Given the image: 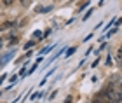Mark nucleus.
I'll list each match as a JSON object with an SVG mask.
<instances>
[{
    "mask_svg": "<svg viewBox=\"0 0 122 103\" xmlns=\"http://www.w3.org/2000/svg\"><path fill=\"white\" fill-rule=\"evenodd\" d=\"M98 63H99V59H96V61H94V63L91 65V68H96V67H98Z\"/></svg>",
    "mask_w": 122,
    "mask_h": 103,
    "instance_id": "obj_11",
    "label": "nucleus"
},
{
    "mask_svg": "<svg viewBox=\"0 0 122 103\" xmlns=\"http://www.w3.org/2000/svg\"><path fill=\"white\" fill-rule=\"evenodd\" d=\"M52 49V47H44V49L40 51V54H42V56H44V54H46V52H49V51H51Z\"/></svg>",
    "mask_w": 122,
    "mask_h": 103,
    "instance_id": "obj_7",
    "label": "nucleus"
},
{
    "mask_svg": "<svg viewBox=\"0 0 122 103\" xmlns=\"http://www.w3.org/2000/svg\"><path fill=\"white\" fill-rule=\"evenodd\" d=\"M91 14H92V9H91V10H89V12H86V16H84V21H86V19H87V18H89V16H91Z\"/></svg>",
    "mask_w": 122,
    "mask_h": 103,
    "instance_id": "obj_10",
    "label": "nucleus"
},
{
    "mask_svg": "<svg viewBox=\"0 0 122 103\" xmlns=\"http://www.w3.org/2000/svg\"><path fill=\"white\" fill-rule=\"evenodd\" d=\"M16 80H18V77H16V75H14V77H10V86H9V88H12V86L16 84Z\"/></svg>",
    "mask_w": 122,
    "mask_h": 103,
    "instance_id": "obj_6",
    "label": "nucleus"
},
{
    "mask_svg": "<svg viewBox=\"0 0 122 103\" xmlns=\"http://www.w3.org/2000/svg\"><path fill=\"white\" fill-rule=\"evenodd\" d=\"M40 96H42V93H35V94H33V96H31L30 100H38V98H40Z\"/></svg>",
    "mask_w": 122,
    "mask_h": 103,
    "instance_id": "obj_8",
    "label": "nucleus"
},
{
    "mask_svg": "<svg viewBox=\"0 0 122 103\" xmlns=\"http://www.w3.org/2000/svg\"><path fill=\"white\" fill-rule=\"evenodd\" d=\"M9 42H10V46H12V44H16V42H18V39H16V37H10Z\"/></svg>",
    "mask_w": 122,
    "mask_h": 103,
    "instance_id": "obj_9",
    "label": "nucleus"
},
{
    "mask_svg": "<svg viewBox=\"0 0 122 103\" xmlns=\"http://www.w3.org/2000/svg\"><path fill=\"white\" fill-rule=\"evenodd\" d=\"M12 58H14V51H10L9 54H5V56H4L2 59H0V67H4L5 63H9V61H10Z\"/></svg>",
    "mask_w": 122,
    "mask_h": 103,
    "instance_id": "obj_1",
    "label": "nucleus"
},
{
    "mask_svg": "<svg viewBox=\"0 0 122 103\" xmlns=\"http://www.w3.org/2000/svg\"><path fill=\"white\" fill-rule=\"evenodd\" d=\"M5 80V75H0V86H2V82Z\"/></svg>",
    "mask_w": 122,
    "mask_h": 103,
    "instance_id": "obj_12",
    "label": "nucleus"
},
{
    "mask_svg": "<svg viewBox=\"0 0 122 103\" xmlns=\"http://www.w3.org/2000/svg\"><path fill=\"white\" fill-rule=\"evenodd\" d=\"M73 52H75V47H70V49H68V51L65 52V58H70V56H71V54H73Z\"/></svg>",
    "mask_w": 122,
    "mask_h": 103,
    "instance_id": "obj_3",
    "label": "nucleus"
},
{
    "mask_svg": "<svg viewBox=\"0 0 122 103\" xmlns=\"http://www.w3.org/2000/svg\"><path fill=\"white\" fill-rule=\"evenodd\" d=\"M35 42H37V40H30V42H26V44H25V49H30V47H33V46H35Z\"/></svg>",
    "mask_w": 122,
    "mask_h": 103,
    "instance_id": "obj_4",
    "label": "nucleus"
},
{
    "mask_svg": "<svg viewBox=\"0 0 122 103\" xmlns=\"http://www.w3.org/2000/svg\"><path fill=\"white\" fill-rule=\"evenodd\" d=\"M2 46H4V42H2V39H0V47H2Z\"/></svg>",
    "mask_w": 122,
    "mask_h": 103,
    "instance_id": "obj_13",
    "label": "nucleus"
},
{
    "mask_svg": "<svg viewBox=\"0 0 122 103\" xmlns=\"http://www.w3.org/2000/svg\"><path fill=\"white\" fill-rule=\"evenodd\" d=\"M33 37H35L37 42H38V40H42V39H44V33H40V31H35V33H33Z\"/></svg>",
    "mask_w": 122,
    "mask_h": 103,
    "instance_id": "obj_2",
    "label": "nucleus"
},
{
    "mask_svg": "<svg viewBox=\"0 0 122 103\" xmlns=\"http://www.w3.org/2000/svg\"><path fill=\"white\" fill-rule=\"evenodd\" d=\"M51 9H52V5H49V7H40L38 10H40V12H49Z\"/></svg>",
    "mask_w": 122,
    "mask_h": 103,
    "instance_id": "obj_5",
    "label": "nucleus"
}]
</instances>
